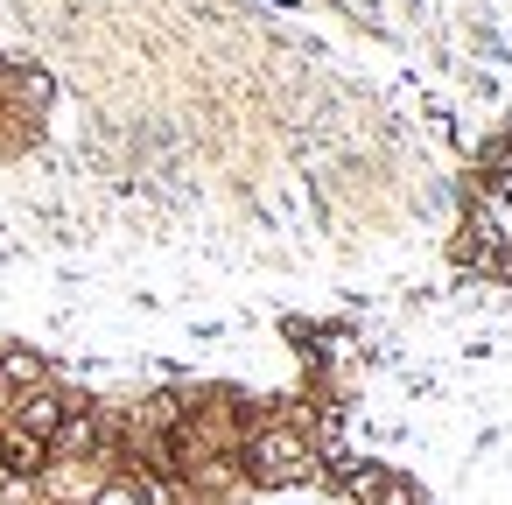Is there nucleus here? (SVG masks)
<instances>
[{"mask_svg": "<svg viewBox=\"0 0 512 505\" xmlns=\"http://www.w3.org/2000/svg\"><path fill=\"white\" fill-rule=\"evenodd\" d=\"M0 379H15V386H36V379H43V365H36L29 351H0Z\"/></svg>", "mask_w": 512, "mask_h": 505, "instance_id": "4", "label": "nucleus"}, {"mask_svg": "<svg viewBox=\"0 0 512 505\" xmlns=\"http://www.w3.org/2000/svg\"><path fill=\"white\" fill-rule=\"evenodd\" d=\"M498 267H505V274H512V253H505V260H498Z\"/></svg>", "mask_w": 512, "mask_h": 505, "instance_id": "6", "label": "nucleus"}, {"mask_svg": "<svg viewBox=\"0 0 512 505\" xmlns=\"http://www.w3.org/2000/svg\"><path fill=\"white\" fill-rule=\"evenodd\" d=\"M246 477L253 484H309L316 477V449L295 428H260L246 442Z\"/></svg>", "mask_w": 512, "mask_h": 505, "instance_id": "1", "label": "nucleus"}, {"mask_svg": "<svg viewBox=\"0 0 512 505\" xmlns=\"http://www.w3.org/2000/svg\"><path fill=\"white\" fill-rule=\"evenodd\" d=\"M64 414H71V400H64V393H50V386H29V393L15 400V421H8V428H22V435L50 442V435L64 428Z\"/></svg>", "mask_w": 512, "mask_h": 505, "instance_id": "2", "label": "nucleus"}, {"mask_svg": "<svg viewBox=\"0 0 512 505\" xmlns=\"http://www.w3.org/2000/svg\"><path fill=\"white\" fill-rule=\"evenodd\" d=\"M92 505H155V491H148V484H134V477H113V484H99V491H92Z\"/></svg>", "mask_w": 512, "mask_h": 505, "instance_id": "3", "label": "nucleus"}, {"mask_svg": "<svg viewBox=\"0 0 512 505\" xmlns=\"http://www.w3.org/2000/svg\"><path fill=\"white\" fill-rule=\"evenodd\" d=\"M372 505H428V498H421V491H414V484H400V477H386V484H379V498H372Z\"/></svg>", "mask_w": 512, "mask_h": 505, "instance_id": "5", "label": "nucleus"}]
</instances>
